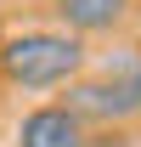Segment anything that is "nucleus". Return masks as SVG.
<instances>
[{
  "label": "nucleus",
  "instance_id": "1",
  "mask_svg": "<svg viewBox=\"0 0 141 147\" xmlns=\"http://www.w3.org/2000/svg\"><path fill=\"white\" fill-rule=\"evenodd\" d=\"M0 68L11 85L23 91H51V85H68L79 79L85 68V45L73 34H51V28H40V34H17L0 45Z\"/></svg>",
  "mask_w": 141,
  "mask_h": 147
},
{
  "label": "nucleus",
  "instance_id": "2",
  "mask_svg": "<svg viewBox=\"0 0 141 147\" xmlns=\"http://www.w3.org/2000/svg\"><path fill=\"white\" fill-rule=\"evenodd\" d=\"M17 147H85V125L68 108H34L17 125Z\"/></svg>",
  "mask_w": 141,
  "mask_h": 147
},
{
  "label": "nucleus",
  "instance_id": "3",
  "mask_svg": "<svg viewBox=\"0 0 141 147\" xmlns=\"http://www.w3.org/2000/svg\"><path fill=\"white\" fill-rule=\"evenodd\" d=\"M56 17L68 23V34H113L130 17V0H56Z\"/></svg>",
  "mask_w": 141,
  "mask_h": 147
},
{
  "label": "nucleus",
  "instance_id": "4",
  "mask_svg": "<svg viewBox=\"0 0 141 147\" xmlns=\"http://www.w3.org/2000/svg\"><path fill=\"white\" fill-rule=\"evenodd\" d=\"M96 79H107V91L119 96V108H124V119H130V113H141V57H130V51H119V57H107Z\"/></svg>",
  "mask_w": 141,
  "mask_h": 147
},
{
  "label": "nucleus",
  "instance_id": "5",
  "mask_svg": "<svg viewBox=\"0 0 141 147\" xmlns=\"http://www.w3.org/2000/svg\"><path fill=\"white\" fill-rule=\"evenodd\" d=\"M85 147H130V136H124L119 125H107V130H96V136H85Z\"/></svg>",
  "mask_w": 141,
  "mask_h": 147
}]
</instances>
